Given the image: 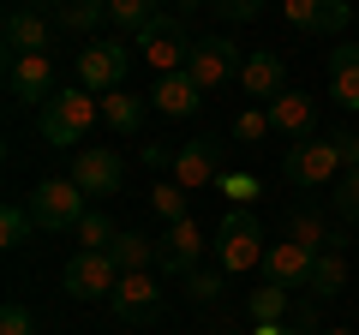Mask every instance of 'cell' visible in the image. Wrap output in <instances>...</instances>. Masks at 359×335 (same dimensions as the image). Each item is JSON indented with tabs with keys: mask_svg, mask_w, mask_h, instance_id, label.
<instances>
[{
	"mask_svg": "<svg viewBox=\"0 0 359 335\" xmlns=\"http://www.w3.org/2000/svg\"><path fill=\"white\" fill-rule=\"evenodd\" d=\"M306 287H311V299H335L347 287V258L341 252H318V264H311V275H306Z\"/></svg>",
	"mask_w": 359,
	"mask_h": 335,
	"instance_id": "22",
	"label": "cell"
},
{
	"mask_svg": "<svg viewBox=\"0 0 359 335\" xmlns=\"http://www.w3.org/2000/svg\"><path fill=\"white\" fill-rule=\"evenodd\" d=\"M282 174L294 186H306V192H323V186H335L347 174V162H341V150H335V138H306V144L287 150Z\"/></svg>",
	"mask_w": 359,
	"mask_h": 335,
	"instance_id": "6",
	"label": "cell"
},
{
	"mask_svg": "<svg viewBox=\"0 0 359 335\" xmlns=\"http://www.w3.org/2000/svg\"><path fill=\"white\" fill-rule=\"evenodd\" d=\"M210 6H216V13L228 18V25H245V18H257V13H264V0H210Z\"/></svg>",
	"mask_w": 359,
	"mask_h": 335,
	"instance_id": "35",
	"label": "cell"
},
{
	"mask_svg": "<svg viewBox=\"0 0 359 335\" xmlns=\"http://www.w3.org/2000/svg\"><path fill=\"white\" fill-rule=\"evenodd\" d=\"M198 258H204V228H198L192 216L168 221V233H162V270L168 275H192Z\"/></svg>",
	"mask_w": 359,
	"mask_h": 335,
	"instance_id": "17",
	"label": "cell"
},
{
	"mask_svg": "<svg viewBox=\"0 0 359 335\" xmlns=\"http://www.w3.org/2000/svg\"><path fill=\"white\" fill-rule=\"evenodd\" d=\"M330 204H335V216H341L347 228H359V168H347L341 180H335V192H330Z\"/></svg>",
	"mask_w": 359,
	"mask_h": 335,
	"instance_id": "29",
	"label": "cell"
},
{
	"mask_svg": "<svg viewBox=\"0 0 359 335\" xmlns=\"http://www.w3.org/2000/svg\"><path fill=\"white\" fill-rule=\"evenodd\" d=\"M132 54L138 48H126V42H84L78 48V90H90V96L120 90L132 72Z\"/></svg>",
	"mask_w": 359,
	"mask_h": 335,
	"instance_id": "5",
	"label": "cell"
},
{
	"mask_svg": "<svg viewBox=\"0 0 359 335\" xmlns=\"http://www.w3.org/2000/svg\"><path fill=\"white\" fill-rule=\"evenodd\" d=\"M114 216H102V210H90L84 221H78V252H108L114 245Z\"/></svg>",
	"mask_w": 359,
	"mask_h": 335,
	"instance_id": "26",
	"label": "cell"
},
{
	"mask_svg": "<svg viewBox=\"0 0 359 335\" xmlns=\"http://www.w3.org/2000/svg\"><path fill=\"white\" fill-rule=\"evenodd\" d=\"M84 186L78 180H42L36 192H30V216H36L42 233H78V221L90 216L84 210Z\"/></svg>",
	"mask_w": 359,
	"mask_h": 335,
	"instance_id": "4",
	"label": "cell"
},
{
	"mask_svg": "<svg viewBox=\"0 0 359 335\" xmlns=\"http://www.w3.org/2000/svg\"><path fill=\"white\" fill-rule=\"evenodd\" d=\"M269 126H276V138H318V102H311L306 90H282L276 102H269Z\"/></svg>",
	"mask_w": 359,
	"mask_h": 335,
	"instance_id": "15",
	"label": "cell"
},
{
	"mask_svg": "<svg viewBox=\"0 0 359 335\" xmlns=\"http://www.w3.org/2000/svg\"><path fill=\"white\" fill-rule=\"evenodd\" d=\"M216 186H222V192L233 198V204H245V198H257V180H252V174H222Z\"/></svg>",
	"mask_w": 359,
	"mask_h": 335,
	"instance_id": "36",
	"label": "cell"
},
{
	"mask_svg": "<svg viewBox=\"0 0 359 335\" xmlns=\"http://www.w3.org/2000/svg\"><path fill=\"white\" fill-rule=\"evenodd\" d=\"M0 335H36V317H30L25 299H6V311H0Z\"/></svg>",
	"mask_w": 359,
	"mask_h": 335,
	"instance_id": "34",
	"label": "cell"
},
{
	"mask_svg": "<svg viewBox=\"0 0 359 335\" xmlns=\"http://www.w3.org/2000/svg\"><path fill=\"white\" fill-rule=\"evenodd\" d=\"M150 18H156V0H108V25L132 30V36H138Z\"/></svg>",
	"mask_w": 359,
	"mask_h": 335,
	"instance_id": "27",
	"label": "cell"
},
{
	"mask_svg": "<svg viewBox=\"0 0 359 335\" xmlns=\"http://www.w3.org/2000/svg\"><path fill=\"white\" fill-rule=\"evenodd\" d=\"M150 210L162 221H186L192 210H186V186H174V180H162V186H150Z\"/></svg>",
	"mask_w": 359,
	"mask_h": 335,
	"instance_id": "28",
	"label": "cell"
},
{
	"mask_svg": "<svg viewBox=\"0 0 359 335\" xmlns=\"http://www.w3.org/2000/svg\"><path fill=\"white\" fill-rule=\"evenodd\" d=\"M108 311H114L120 323H156V317H162V287H156V275H150V270L120 275V287H114V299H108Z\"/></svg>",
	"mask_w": 359,
	"mask_h": 335,
	"instance_id": "11",
	"label": "cell"
},
{
	"mask_svg": "<svg viewBox=\"0 0 359 335\" xmlns=\"http://www.w3.org/2000/svg\"><path fill=\"white\" fill-rule=\"evenodd\" d=\"M66 180H78L90 198H114L120 186H126V162H120V150H102V144H84V150L72 156V174Z\"/></svg>",
	"mask_w": 359,
	"mask_h": 335,
	"instance_id": "9",
	"label": "cell"
},
{
	"mask_svg": "<svg viewBox=\"0 0 359 335\" xmlns=\"http://www.w3.org/2000/svg\"><path fill=\"white\" fill-rule=\"evenodd\" d=\"M144 108H150V102H144V96H132L126 84L102 96V120H108L114 132H138V126H144Z\"/></svg>",
	"mask_w": 359,
	"mask_h": 335,
	"instance_id": "23",
	"label": "cell"
},
{
	"mask_svg": "<svg viewBox=\"0 0 359 335\" xmlns=\"http://www.w3.org/2000/svg\"><path fill=\"white\" fill-rule=\"evenodd\" d=\"M30 228H36L30 204H6V210H0V245H25Z\"/></svg>",
	"mask_w": 359,
	"mask_h": 335,
	"instance_id": "31",
	"label": "cell"
},
{
	"mask_svg": "<svg viewBox=\"0 0 359 335\" xmlns=\"http://www.w3.org/2000/svg\"><path fill=\"white\" fill-rule=\"evenodd\" d=\"M168 174H174V186H186V192L216 186V180H222V138H192V144H180V150L168 156Z\"/></svg>",
	"mask_w": 359,
	"mask_h": 335,
	"instance_id": "8",
	"label": "cell"
},
{
	"mask_svg": "<svg viewBox=\"0 0 359 335\" xmlns=\"http://www.w3.org/2000/svg\"><path fill=\"white\" fill-rule=\"evenodd\" d=\"M252 335H311V329H287V323H252Z\"/></svg>",
	"mask_w": 359,
	"mask_h": 335,
	"instance_id": "38",
	"label": "cell"
},
{
	"mask_svg": "<svg viewBox=\"0 0 359 335\" xmlns=\"http://www.w3.org/2000/svg\"><path fill=\"white\" fill-rule=\"evenodd\" d=\"M282 18L294 30H306V36H341L353 6L347 0H282Z\"/></svg>",
	"mask_w": 359,
	"mask_h": 335,
	"instance_id": "12",
	"label": "cell"
},
{
	"mask_svg": "<svg viewBox=\"0 0 359 335\" xmlns=\"http://www.w3.org/2000/svg\"><path fill=\"white\" fill-rule=\"evenodd\" d=\"M108 258L120 264V275L132 270H150V264H162V240H150V233H114V245H108Z\"/></svg>",
	"mask_w": 359,
	"mask_h": 335,
	"instance_id": "21",
	"label": "cell"
},
{
	"mask_svg": "<svg viewBox=\"0 0 359 335\" xmlns=\"http://www.w3.org/2000/svg\"><path fill=\"white\" fill-rule=\"evenodd\" d=\"M60 287L72 299H114V287H120V264L108 258V252H78L72 264H66V275H60Z\"/></svg>",
	"mask_w": 359,
	"mask_h": 335,
	"instance_id": "7",
	"label": "cell"
},
{
	"mask_svg": "<svg viewBox=\"0 0 359 335\" xmlns=\"http://www.w3.org/2000/svg\"><path fill=\"white\" fill-rule=\"evenodd\" d=\"M186 282V294L198 299V306H210V299H222V287H228V270H192V275H180Z\"/></svg>",
	"mask_w": 359,
	"mask_h": 335,
	"instance_id": "33",
	"label": "cell"
},
{
	"mask_svg": "<svg viewBox=\"0 0 359 335\" xmlns=\"http://www.w3.org/2000/svg\"><path fill=\"white\" fill-rule=\"evenodd\" d=\"M330 138H335V150H341V162L359 168V132H330Z\"/></svg>",
	"mask_w": 359,
	"mask_h": 335,
	"instance_id": "37",
	"label": "cell"
},
{
	"mask_svg": "<svg viewBox=\"0 0 359 335\" xmlns=\"http://www.w3.org/2000/svg\"><path fill=\"white\" fill-rule=\"evenodd\" d=\"M108 18V0H66L60 6V25L66 30H96Z\"/></svg>",
	"mask_w": 359,
	"mask_h": 335,
	"instance_id": "30",
	"label": "cell"
},
{
	"mask_svg": "<svg viewBox=\"0 0 359 335\" xmlns=\"http://www.w3.org/2000/svg\"><path fill=\"white\" fill-rule=\"evenodd\" d=\"M6 54H48V18L36 6H13L6 13Z\"/></svg>",
	"mask_w": 359,
	"mask_h": 335,
	"instance_id": "19",
	"label": "cell"
},
{
	"mask_svg": "<svg viewBox=\"0 0 359 335\" xmlns=\"http://www.w3.org/2000/svg\"><path fill=\"white\" fill-rule=\"evenodd\" d=\"M96 120H102V96H90V90H54L48 102L36 108V132H42V144H54V150L84 144Z\"/></svg>",
	"mask_w": 359,
	"mask_h": 335,
	"instance_id": "1",
	"label": "cell"
},
{
	"mask_svg": "<svg viewBox=\"0 0 359 335\" xmlns=\"http://www.w3.org/2000/svg\"><path fill=\"white\" fill-rule=\"evenodd\" d=\"M245 311H252V323H282V317H287V287L264 282L252 299H245Z\"/></svg>",
	"mask_w": 359,
	"mask_h": 335,
	"instance_id": "25",
	"label": "cell"
},
{
	"mask_svg": "<svg viewBox=\"0 0 359 335\" xmlns=\"http://www.w3.org/2000/svg\"><path fill=\"white\" fill-rule=\"evenodd\" d=\"M240 66H245V54L233 48L228 36H204V42L192 48V60H186V72H192V78H198V90L210 96V90H222L228 78H240Z\"/></svg>",
	"mask_w": 359,
	"mask_h": 335,
	"instance_id": "10",
	"label": "cell"
},
{
	"mask_svg": "<svg viewBox=\"0 0 359 335\" xmlns=\"http://www.w3.org/2000/svg\"><path fill=\"white\" fill-rule=\"evenodd\" d=\"M174 6H180V18H186V13H198V6H204V0H174Z\"/></svg>",
	"mask_w": 359,
	"mask_h": 335,
	"instance_id": "39",
	"label": "cell"
},
{
	"mask_svg": "<svg viewBox=\"0 0 359 335\" xmlns=\"http://www.w3.org/2000/svg\"><path fill=\"white\" fill-rule=\"evenodd\" d=\"M150 108L168 114V120H186V114L204 108V90H198L192 72H162V78H156V90H150Z\"/></svg>",
	"mask_w": 359,
	"mask_h": 335,
	"instance_id": "18",
	"label": "cell"
},
{
	"mask_svg": "<svg viewBox=\"0 0 359 335\" xmlns=\"http://www.w3.org/2000/svg\"><path fill=\"white\" fill-rule=\"evenodd\" d=\"M311 264H318V252L282 233V240H276V245L264 252V282H276V287H306Z\"/></svg>",
	"mask_w": 359,
	"mask_h": 335,
	"instance_id": "16",
	"label": "cell"
},
{
	"mask_svg": "<svg viewBox=\"0 0 359 335\" xmlns=\"http://www.w3.org/2000/svg\"><path fill=\"white\" fill-rule=\"evenodd\" d=\"M240 90L257 96V102L269 108L276 96L287 90V60L276 48H252V54H245V66H240Z\"/></svg>",
	"mask_w": 359,
	"mask_h": 335,
	"instance_id": "14",
	"label": "cell"
},
{
	"mask_svg": "<svg viewBox=\"0 0 359 335\" xmlns=\"http://www.w3.org/2000/svg\"><path fill=\"white\" fill-rule=\"evenodd\" d=\"M287 240L311 245V252H330V245H341V240L330 233V221L318 216V210H294V216H287Z\"/></svg>",
	"mask_w": 359,
	"mask_h": 335,
	"instance_id": "24",
	"label": "cell"
},
{
	"mask_svg": "<svg viewBox=\"0 0 359 335\" xmlns=\"http://www.w3.org/2000/svg\"><path fill=\"white\" fill-rule=\"evenodd\" d=\"M132 48H138L144 60L156 66V78H162V72H186V60H192L198 42L186 36V18H180V13H156L150 25L132 36Z\"/></svg>",
	"mask_w": 359,
	"mask_h": 335,
	"instance_id": "2",
	"label": "cell"
},
{
	"mask_svg": "<svg viewBox=\"0 0 359 335\" xmlns=\"http://www.w3.org/2000/svg\"><path fill=\"white\" fill-rule=\"evenodd\" d=\"M6 90L18 102H48L54 96V60L48 54H6Z\"/></svg>",
	"mask_w": 359,
	"mask_h": 335,
	"instance_id": "13",
	"label": "cell"
},
{
	"mask_svg": "<svg viewBox=\"0 0 359 335\" xmlns=\"http://www.w3.org/2000/svg\"><path fill=\"white\" fill-rule=\"evenodd\" d=\"M330 96L335 108H359V42L330 48Z\"/></svg>",
	"mask_w": 359,
	"mask_h": 335,
	"instance_id": "20",
	"label": "cell"
},
{
	"mask_svg": "<svg viewBox=\"0 0 359 335\" xmlns=\"http://www.w3.org/2000/svg\"><path fill=\"white\" fill-rule=\"evenodd\" d=\"M323 335H353V329H323Z\"/></svg>",
	"mask_w": 359,
	"mask_h": 335,
	"instance_id": "40",
	"label": "cell"
},
{
	"mask_svg": "<svg viewBox=\"0 0 359 335\" xmlns=\"http://www.w3.org/2000/svg\"><path fill=\"white\" fill-rule=\"evenodd\" d=\"M264 228H257V216L252 210H228L222 216V228H216V264L228 275H245V270H264Z\"/></svg>",
	"mask_w": 359,
	"mask_h": 335,
	"instance_id": "3",
	"label": "cell"
},
{
	"mask_svg": "<svg viewBox=\"0 0 359 335\" xmlns=\"http://www.w3.org/2000/svg\"><path fill=\"white\" fill-rule=\"evenodd\" d=\"M269 132H276V126H269V108H245V114L233 120V144H240V150H252V144H264Z\"/></svg>",
	"mask_w": 359,
	"mask_h": 335,
	"instance_id": "32",
	"label": "cell"
}]
</instances>
